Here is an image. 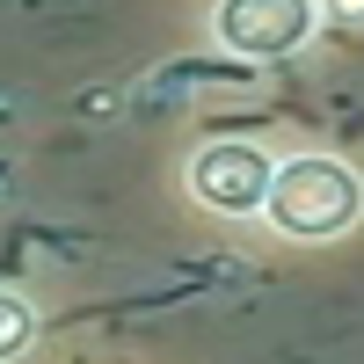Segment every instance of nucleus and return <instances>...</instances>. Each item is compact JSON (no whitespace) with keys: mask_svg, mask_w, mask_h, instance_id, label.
I'll list each match as a JSON object with an SVG mask.
<instances>
[{"mask_svg":"<svg viewBox=\"0 0 364 364\" xmlns=\"http://www.w3.org/2000/svg\"><path fill=\"white\" fill-rule=\"evenodd\" d=\"M29 343H37V306H29L22 291L0 284V364H15Z\"/></svg>","mask_w":364,"mask_h":364,"instance_id":"20e7f679","label":"nucleus"},{"mask_svg":"<svg viewBox=\"0 0 364 364\" xmlns=\"http://www.w3.org/2000/svg\"><path fill=\"white\" fill-rule=\"evenodd\" d=\"M321 0H219L211 8V37L233 58H291L299 44H314Z\"/></svg>","mask_w":364,"mask_h":364,"instance_id":"7ed1b4c3","label":"nucleus"},{"mask_svg":"<svg viewBox=\"0 0 364 364\" xmlns=\"http://www.w3.org/2000/svg\"><path fill=\"white\" fill-rule=\"evenodd\" d=\"M269 175H277V161L255 139H211L190 154V197L204 211H219V219H262Z\"/></svg>","mask_w":364,"mask_h":364,"instance_id":"f03ea898","label":"nucleus"},{"mask_svg":"<svg viewBox=\"0 0 364 364\" xmlns=\"http://www.w3.org/2000/svg\"><path fill=\"white\" fill-rule=\"evenodd\" d=\"M262 219L284 240H336V233H350L364 219V182L336 154H291V161H277V175H269Z\"/></svg>","mask_w":364,"mask_h":364,"instance_id":"f257e3e1","label":"nucleus"},{"mask_svg":"<svg viewBox=\"0 0 364 364\" xmlns=\"http://www.w3.org/2000/svg\"><path fill=\"white\" fill-rule=\"evenodd\" d=\"M328 15L336 22H364V0H328Z\"/></svg>","mask_w":364,"mask_h":364,"instance_id":"39448f33","label":"nucleus"}]
</instances>
